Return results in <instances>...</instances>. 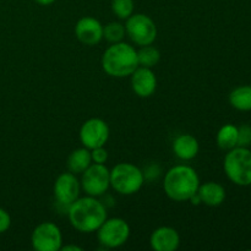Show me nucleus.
Here are the masks:
<instances>
[{
    "mask_svg": "<svg viewBox=\"0 0 251 251\" xmlns=\"http://www.w3.org/2000/svg\"><path fill=\"white\" fill-rule=\"evenodd\" d=\"M66 215L76 230L81 233H92L107 220V208L97 198L86 196L74 201L69 206Z\"/></svg>",
    "mask_w": 251,
    "mask_h": 251,
    "instance_id": "f257e3e1",
    "label": "nucleus"
},
{
    "mask_svg": "<svg viewBox=\"0 0 251 251\" xmlns=\"http://www.w3.org/2000/svg\"><path fill=\"white\" fill-rule=\"evenodd\" d=\"M200 178L195 169L190 166L179 164L169 169L164 176L163 189L171 200L183 202L189 201L198 193Z\"/></svg>",
    "mask_w": 251,
    "mask_h": 251,
    "instance_id": "f03ea898",
    "label": "nucleus"
},
{
    "mask_svg": "<svg viewBox=\"0 0 251 251\" xmlns=\"http://www.w3.org/2000/svg\"><path fill=\"white\" fill-rule=\"evenodd\" d=\"M102 68L112 77L130 76L139 68L137 50L124 42L113 43L103 53Z\"/></svg>",
    "mask_w": 251,
    "mask_h": 251,
    "instance_id": "7ed1b4c3",
    "label": "nucleus"
},
{
    "mask_svg": "<svg viewBox=\"0 0 251 251\" xmlns=\"http://www.w3.org/2000/svg\"><path fill=\"white\" fill-rule=\"evenodd\" d=\"M226 176L239 186L251 185V151L248 147H234L226 154L223 162Z\"/></svg>",
    "mask_w": 251,
    "mask_h": 251,
    "instance_id": "20e7f679",
    "label": "nucleus"
},
{
    "mask_svg": "<svg viewBox=\"0 0 251 251\" xmlns=\"http://www.w3.org/2000/svg\"><path fill=\"white\" fill-rule=\"evenodd\" d=\"M144 183V173L135 164L118 163L110 171V186L122 195H134Z\"/></svg>",
    "mask_w": 251,
    "mask_h": 251,
    "instance_id": "39448f33",
    "label": "nucleus"
},
{
    "mask_svg": "<svg viewBox=\"0 0 251 251\" xmlns=\"http://www.w3.org/2000/svg\"><path fill=\"white\" fill-rule=\"evenodd\" d=\"M125 31L129 38L140 47L150 46L157 38V26L153 20L144 14H132L126 19Z\"/></svg>",
    "mask_w": 251,
    "mask_h": 251,
    "instance_id": "423d86ee",
    "label": "nucleus"
},
{
    "mask_svg": "<svg viewBox=\"0 0 251 251\" xmlns=\"http://www.w3.org/2000/svg\"><path fill=\"white\" fill-rule=\"evenodd\" d=\"M96 232L103 247L107 249H115L127 242L130 237V226L123 218H107Z\"/></svg>",
    "mask_w": 251,
    "mask_h": 251,
    "instance_id": "0eeeda50",
    "label": "nucleus"
},
{
    "mask_svg": "<svg viewBox=\"0 0 251 251\" xmlns=\"http://www.w3.org/2000/svg\"><path fill=\"white\" fill-rule=\"evenodd\" d=\"M81 186L88 196H102L110 186V171L104 164H91L82 173Z\"/></svg>",
    "mask_w": 251,
    "mask_h": 251,
    "instance_id": "6e6552de",
    "label": "nucleus"
},
{
    "mask_svg": "<svg viewBox=\"0 0 251 251\" xmlns=\"http://www.w3.org/2000/svg\"><path fill=\"white\" fill-rule=\"evenodd\" d=\"M31 243L36 251H59L63 247V234L55 223L42 222L32 232Z\"/></svg>",
    "mask_w": 251,
    "mask_h": 251,
    "instance_id": "1a4fd4ad",
    "label": "nucleus"
},
{
    "mask_svg": "<svg viewBox=\"0 0 251 251\" xmlns=\"http://www.w3.org/2000/svg\"><path fill=\"white\" fill-rule=\"evenodd\" d=\"M109 139V127L104 120L100 118H91L86 120L80 129V141L83 147L93 150L104 146Z\"/></svg>",
    "mask_w": 251,
    "mask_h": 251,
    "instance_id": "9d476101",
    "label": "nucleus"
},
{
    "mask_svg": "<svg viewBox=\"0 0 251 251\" xmlns=\"http://www.w3.org/2000/svg\"><path fill=\"white\" fill-rule=\"evenodd\" d=\"M80 189L81 183L76 178V174L71 173V172L61 173L54 183V198L59 205L64 206L69 210V206L78 199Z\"/></svg>",
    "mask_w": 251,
    "mask_h": 251,
    "instance_id": "9b49d317",
    "label": "nucleus"
},
{
    "mask_svg": "<svg viewBox=\"0 0 251 251\" xmlns=\"http://www.w3.org/2000/svg\"><path fill=\"white\" fill-rule=\"evenodd\" d=\"M76 38L85 46H96L103 39V26L95 17L85 16L75 26Z\"/></svg>",
    "mask_w": 251,
    "mask_h": 251,
    "instance_id": "f8f14e48",
    "label": "nucleus"
},
{
    "mask_svg": "<svg viewBox=\"0 0 251 251\" xmlns=\"http://www.w3.org/2000/svg\"><path fill=\"white\" fill-rule=\"evenodd\" d=\"M131 88L141 98L151 97L157 87V77L152 69L139 66L131 74Z\"/></svg>",
    "mask_w": 251,
    "mask_h": 251,
    "instance_id": "ddd939ff",
    "label": "nucleus"
},
{
    "mask_svg": "<svg viewBox=\"0 0 251 251\" xmlns=\"http://www.w3.org/2000/svg\"><path fill=\"white\" fill-rule=\"evenodd\" d=\"M150 245L154 251H176L180 245V235L172 227H159L152 232Z\"/></svg>",
    "mask_w": 251,
    "mask_h": 251,
    "instance_id": "4468645a",
    "label": "nucleus"
},
{
    "mask_svg": "<svg viewBox=\"0 0 251 251\" xmlns=\"http://www.w3.org/2000/svg\"><path fill=\"white\" fill-rule=\"evenodd\" d=\"M198 194L201 199V202L210 207H217L222 205L226 199V190L221 184L216 181H207L199 186Z\"/></svg>",
    "mask_w": 251,
    "mask_h": 251,
    "instance_id": "2eb2a0df",
    "label": "nucleus"
},
{
    "mask_svg": "<svg viewBox=\"0 0 251 251\" xmlns=\"http://www.w3.org/2000/svg\"><path fill=\"white\" fill-rule=\"evenodd\" d=\"M199 141L190 134L179 135L173 141V152L178 158L190 161L199 153Z\"/></svg>",
    "mask_w": 251,
    "mask_h": 251,
    "instance_id": "dca6fc26",
    "label": "nucleus"
},
{
    "mask_svg": "<svg viewBox=\"0 0 251 251\" xmlns=\"http://www.w3.org/2000/svg\"><path fill=\"white\" fill-rule=\"evenodd\" d=\"M91 164H92L91 150L86 147L74 150L68 158V168L74 174L83 173Z\"/></svg>",
    "mask_w": 251,
    "mask_h": 251,
    "instance_id": "f3484780",
    "label": "nucleus"
},
{
    "mask_svg": "<svg viewBox=\"0 0 251 251\" xmlns=\"http://www.w3.org/2000/svg\"><path fill=\"white\" fill-rule=\"evenodd\" d=\"M229 103L240 112L251 110V86H240L233 90L229 95Z\"/></svg>",
    "mask_w": 251,
    "mask_h": 251,
    "instance_id": "a211bd4d",
    "label": "nucleus"
},
{
    "mask_svg": "<svg viewBox=\"0 0 251 251\" xmlns=\"http://www.w3.org/2000/svg\"><path fill=\"white\" fill-rule=\"evenodd\" d=\"M217 145L220 149L229 151L238 145V126L233 124H226L218 130L217 132Z\"/></svg>",
    "mask_w": 251,
    "mask_h": 251,
    "instance_id": "6ab92c4d",
    "label": "nucleus"
},
{
    "mask_svg": "<svg viewBox=\"0 0 251 251\" xmlns=\"http://www.w3.org/2000/svg\"><path fill=\"white\" fill-rule=\"evenodd\" d=\"M161 60V53L157 48L150 46H144L137 50V61H139V66H144V68L152 69L156 66Z\"/></svg>",
    "mask_w": 251,
    "mask_h": 251,
    "instance_id": "aec40b11",
    "label": "nucleus"
},
{
    "mask_svg": "<svg viewBox=\"0 0 251 251\" xmlns=\"http://www.w3.org/2000/svg\"><path fill=\"white\" fill-rule=\"evenodd\" d=\"M125 33H126L125 26L119 22H109L103 27V38L112 44L122 42L124 39Z\"/></svg>",
    "mask_w": 251,
    "mask_h": 251,
    "instance_id": "412c9836",
    "label": "nucleus"
},
{
    "mask_svg": "<svg viewBox=\"0 0 251 251\" xmlns=\"http://www.w3.org/2000/svg\"><path fill=\"white\" fill-rule=\"evenodd\" d=\"M134 0H112V10L120 20H126L134 14Z\"/></svg>",
    "mask_w": 251,
    "mask_h": 251,
    "instance_id": "4be33fe9",
    "label": "nucleus"
},
{
    "mask_svg": "<svg viewBox=\"0 0 251 251\" xmlns=\"http://www.w3.org/2000/svg\"><path fill=\"white\" fill-rule=\"evenodd\" d=\"M251 145V125L244 124L238 127V147H249Z\"/></svg>",
    "mask_w": 251,
    "mask_h": 251,
    "instance_id": "5701e85b",
    "label": "nucleus"
},
{
    "mask_svg": "<svg viewBox=\"0 0 251 251\" xmlns=\"http://www.w3.org/2000/svg\"><path fill=\"white\" fill-rule=\"evenodd\" d=\"M91 157H92L93 163L104 164L108 159V151L104 149V146L96 147L91 150Z\"/></svg>",
    "mask_w": 251,
    "mask_h": 251,
    "instance_id": "b1692460",
    "label": "nucleus"
},
{
    "mask_svg": "<svg viewBox=\"0 0 251 251\" xmlns=\"http://www.w3.org/2000/svg\"><path fill=\"white\" fill-rule=\"evenodd\" d=\"M10 226H11V217H10L9 212L0 207V234L7 232Z\"/></svg>",
    "mask_w": 251,
    "mask_h": 251,
    "instance_id": "393cba45",
    "label": "nucleus"
},
{
    "mask_svg": "<svg viewBox=\"0 0 251 251\" xmlns=\"http://www.w3.org/2000/svg\"><path fill=\"white\" fill-rule=\"evenodd\" d=\"M61 251H82V248L77 247V245H65V247H61Z\"/></svg>",
    "mask_w": 251,
    "mask_h": 251,
    "instance_id": "a878e982",
    "label": "nucleus"
},
{
    "mask_svg": "<svg viewBox=\"0 0 251 251\" xmlns=\"http://www.w3.org/2000/svg\"><path fill=\"white\" fill-rule=\"evenodd\" d=\"M34 1H36L37 4H39V5H43V6H47V5L53 4V2L56 1V0H34Z\"/></svg>",
    "mask_w": 251,
    "mask_h": 251,
    "instance_id": "bb28decb",
    "label": "nucleus"
}]
</instances>
